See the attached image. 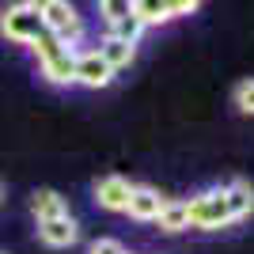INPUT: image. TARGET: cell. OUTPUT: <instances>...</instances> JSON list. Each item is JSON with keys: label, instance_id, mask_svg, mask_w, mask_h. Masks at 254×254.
Wrapping results in <instances>:
<instances>
[{"label": "cell", "instance_id": "obj_15", "mask_svg": "<svg viewBox=\"0 0 254 254\" xmlns=\"http://www.w3.org/2000/svg\"><path fill=\"white\" fill-rule=\"evenodd\" d=\"M99 15H103L106 27H114V23H122L126 15H133V4H129V0H103V4H99Z\"/></svg>", "mask_w": 254, "mask_h": 254}, {"label": "cell", "instance_id": "obj_11", "mask_svg": "<svg viewBox=\"0 0 254 254\" xmlns=\"http://www.w3.org/2000/svg\"><path fill=\"white\" fill-rule=\"evenodd\" d=\"M31 212H34V220L46 224V220H57V216H64V197L57 190H34L31 197Z\"/></svg>", "mask_w": 254, "mask_h": 254}, {"label": "cell", "instance_id": "obj_12", "mask_svg": "<svg viewBox=\"0 0 254 254\" xmlns=\"http://www.w3.org/2000/svg\"><path fill=\"white\" fill-rule=\"evenodd\" d=\"M99 53H103V61L114 68V76L122 72V68H129L133 64V57H137V46H129V42H118V38H103L99 42Z\"/></svg>", "mask_w": 254, "mask_h": 254}, {"label": "cell", "instance_id": "obj_4", "mask_svg": "<svg viewBox=\"0 0 254 254\" xmlns=\"http://www.w3.org/2000/svg\"><path fill=\"white\" fill-rule=\"evenodd\" d=\"M186 212H190V228L197 232H220L232 224L228 216V201H224V186L220 190H201L186 201Z\"/></svg>", "mask_w": 254, "mask_h": 254}, {"label": "cell", "instance_id": "obj_13", "mask_svg": "<svg viewBox=\"0 0 254 254\" xmlns=\"http://www.w3.org/2000/svg\"><path fill=\"white\" fill-rule=\"evenodd\" d=\"M140 34H144V23H140L137 15H126L122 23L106 27V34H103V38H118V42H129V46H137V42H140Z\"/></svg>", "mask_w": 254, "mask_h": 254}, {"label": "cell", "instance_id": "obj_1", "mask_svg": "<svg viewBox=\"0 0 254 254\" xmlns=\"http://www.w3.org/2000/svg\"><path fill=\"white\" fill-rule=\"evenodd\" d=\"M31 50H34V57H38V68H42L46 84H53V87L76 84V50L61 46L57 38H50V34H42Z\"/></svg>", "mask_w": 254, "mask_h": 254}, {"label": "cell", "instance_id": "obj_16", "mask_svg": "<svg viewBox=\"0 0 254 254\" xmlns=\"http://www.w3.org/2000/svg\"><path fill=\"white\" fill-rule=\"evenodd\" d=\"M235 106L243 114H254V80H243V84L235 87Z\"/></svg>", "mask_w": 254, "mask_h": 254}, {"label": "cell", "instance_id": "obj_3", "mask_svg": "<svg viewBox=\"0 0 254 254\" xmlns=\"http://www.w3.org/2000/svg\"><path fill=\"white\" fill-rule=\"evenodd\" d=\"M38 8H42V27H46L50 38H57V42L68 46V50L84 38V15H80L72 4H64V0H46Z\"/></svg>", "mask_w": 254, "mask_h": 254}, {"label": "cell", "instance_id": "obj_7", "mask_svg": "<svg viewBox=\"0 0 254 254\" xmlns=\"http://www.w3.org/2000/svg\"><path fill=\"white\" fill-rule=\"evenodd\" d=\"M38 239H42L46 247H53V251H64V247H72L76 239H80V224L64 212V216H57V220L38 224Z\"/></svg>", "mask_w": 254, "mask_h": 254}, {"label": "cell", "instance_id": "obj_8", "mask_svg": "<svg viewBox=\"0 0 254 254\" xmlns=\"http://www.w3.org/2000/svg\"><path fill=\"white\" fill-rule=\"evenodd\" d=\"M163 201H167V197H159V190H152V186H133V197H129L126 212L133 216V220L148 224V220H156V216H159Z\"/></svg>", "mask_w": 254, "mask_h": 254}, {"label": "cell", "instance_id": "obj_5", "mask_svg": "<svg viewBox=\"0 0 254 254\" xmlns=\"http://www.w3.org/2000/svg\"><path fill=\"white\" fill-rule=\"evenodd\" d=\"M76 84L91 87V91L110 87V84H114V68L103 61V53H99V50H84V53H76Z\"/></svg>", "mask_w": 254, "mask_h": 254}, {"label": "cell", "instance_id": "obj_14", "mask_svg": "<svg viewBox=\"0 0 254 254\" xmlns=\"http://www.w3.org/2000/svg\"><path fill=\"white\" fill-rule=\"evenodd\" d=\"M133 15H137L144 27H152V23H167L171 19V4H159V0H137V4H133Z\"/></svg>", "mask_w": 254, "mask_h": 254}, {"label": "cell", "instance_id": "obj_18", "mask_svg": "<svg viewBox=\"0 0 254 254\" xmlns=\"http://www.w3.org/2000/svg\"><path fill=\"white\" fill-rule=\"evenodd\" d=\"M0 201H4V182H0Z\"/></svg>", "mask_w": 254, "mask_h": 254}, {"label": "cell", "instance_id": "obj_17", "mask_svg": "<svg viewBox=\"0 0 254 254\" xmlns=\"http://www.w3.org/2000/svg\"><path fill=\"white\" fill-rule=\"evenodd\" d=\"M87 254H129V251H126V243H122V239L103 235V239H95V243L87 247Z\"/></svg>", "mask_w": 254, "mask_h": 254}, {"label": "cell", "instance_id": "obj_2", "mask_svg": "<svg viewBox=\"0 0 254 254\" xmlns=\"http://www.w3.org/2000/svg\"><path fill=\"white\" fill-rule=\"evenodd\" d=\"M0 34L15 46H34L46 34L42 27V8L38 4H11L0 11Z\"/></svg>", "mask_w": 254, "mask_h": 254}, {"label": "cell", "instance_id": "obj_9", "mask_svg": "<svg viewBox=\"0 0 254 254\" xmlns=\"http://www.w3.org/2000/svg\"><path fill=\"white\" fill-rule=\"evenodd\" d=\"M224 201H228V216L235 220H243V216H251L254 212V186L247 179H235L224 186Z\"/></svg>", "mask_w": 254, "mask_h": 254}, {"label": "cell", "instance_id": "obj_6", "mask_svg": "<svg viewBox=\"0 0 254 254\" xmlns=\"http://www.w3.org/2000/svg\"><path fill=\"white\" fill-rule=\"evenodd\" d=\"M129 197H133V182L122 179V175H106V179L95 182V201L106 212H126Z\"/></svg>", "mask_w": 254, "mask_h": 254}, {"label": "cell", "instance_id": "obj_10", "mask_svg": "<svg viewBox=\"0 0 254 254\" xmlns=\"http://www.w3.org/2000/svg\"><path fill=\"white\" fill-rule=\"evenodd\" d=\"M156 224H159V232H167V235L186 232V228H190V212H186V201H179V197H167V201H163V209H159V216H156Z\"/></svg>", "mask_w": 254, "mask_h": 254}]
</instances>
